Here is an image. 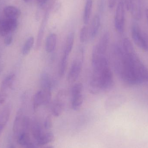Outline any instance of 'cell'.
<instances>
[{"instance_id":"cell-1","label":"cell","mask_w":148,"mask_h":148,"mask_svg":"<svg viewBox=\"0 0 148 148\" xmlns=\"http://www.w3.org/2000/svg\"><path fill=\"white\" fill-rule=\"evenodd\" d=\"M90 90L93 94L109 90L114 85L113 73L109 67L97 72H93Z\"/></svg>"},{"instance_id":"cell-2","label":"cell","mask_w":148,"mask_h":148,"mask_svg":"<svg viewBox=\"0 0 148 148\" xmlns=\"http://www.w3.org/2000/svg\"><path fill=\"white\" fill-rule=\"evenodd\" d=\"M125 23V10L124 4L120 1L117 4L115 15L114 26L116 31L123 33L124 31Z\"/></svg>"},{"instance_id":"cell-3","label":"cell","mask_w":148,"mask_h":148,"mask_svg":"<svg viewBox=\"0 0 148 148\" xmlns=\"http://www.w3.org/2000/svg\"><path fill=\"white\" fill-rule=\"evenodd\" d=\"M17 27L16 19H0V35L6 36L12 34L16 29Z\"/></svg>"},{"instance_id":"cell-4","label":"cell","mask_w":148,"mask_h":148,"mask_svg":"<svg viewBox=\"0 0 148 148\" xmlns=\"http://www.w3.org/2000/svg\"><path fill=\"white\" fill-rule=\"evenodd\" d=\"M132 39L136 45L144 51H146V45L144 34L142 33L137 24H134L131 29Z\"/></svg>"},{"instance_id":"cell-5","label":"cell","mask_w":148,"mask_h":148,"mask_svg":"<svg viewBox=\"0 0 148 148\" xmlns=\"http://www.w3.org/2000/svg\"><path fill=\"white\" fill-rule=\"evenodd\" d=\"M126 101L124 96L121 95H114L108 98L105 103L107 108L109 109L116 108L122 105Z\"/></svg>"},{"instance_id":"cell-6","label":"cell","mask_w":148,"mask_h":148,"mask_svg":"<svg viewBox=\"0 0 148 148\" xmlns=\"http://www.w3.org/2000/svg\"><path fill=\"white\" fill-rule=\"evenodd\" d=\"M82 62L79 60H75L73 62L67 76L69 82H73L78 78L82 70Z\"/></svg>"},{"instance_id":"cell-7","label":"cell","mask_w":148,"mask_h":148,"mask_svg":"<svg viewBox=\"0 0 148 148\" xmlns=\"http://www.w3.org/2000/svg\"><path fill=\"white\" fill-rule=\"evenodd\" d=\"M109 39V33L108 32H105L101 37L98 43L94 47L93 49L100 54L104 55L108 48Z\"/></svg>"},{"instance_id":"cell-8","label":"cell","mask_w":148,"mask_h":148,"mask_svg":"<svg viewBox=\"0 0 148 148\" xmlns=\"http://www.w3.org/2000/svg\"><path fill=\"white\" fill-rule=\"evenodd\" d=\"M132 16L137 21L140 20L142 17L141 0H130L129 9Z\"/></svg>"},{"instance_id":"cell-9","label":"cell","mask_w":148,"mask_h":148,"mask_svg":"<svg viewBox=\"0 0 148 148\" xmlns=\"http://www.w3.org/2000/svg\"><path fill=\"white\" fill-rule=\"evenodd\" d=\"M24 117L22 110L20 109L16 113L13 125V131L16 137L21 132Z\"/></svg>"},{"instance_id":"cell-10","label":"cell","mask_w":148,"mask_h":148,"mask_svg":"<svg viewBox=\"0 0 148 148\" xmlns=\"http://www.w3.org/2000/svg\"><path fill=\"white\" fill-rule=\"evenodd\" d=\"M10 112L11 108L9 105H6L0 111V134L9 120Z\"/></svg>"},{"instance_id":"cell-11","label":"cell","mask_w":148,"mask_h":148,"mask_svg":"<svg viewBox=\"0 0 148 148\" xmlns=\"http://www.w3.org/2000/svg\"><path fill=\"white\" fill-rule=\"evenodd\" d=\"M101 25V18L99 15H96L93 17L90 29V36L91 39H94L97 35Z\"/></svg>"},{"instance_id":"cell-12","label":"cell","mask_w":148,"mask_h":148,"mask_svg":"<svg viewBox=\"0 0 148 148\" xmlns=\"http://www.w3.org/2000/svg\"><path fill=\"white\" fill-rule=\"evenodd\" d=\"M57 42V36L55 34H51L46 39L45 49L48 53H51L55 50Z\"/></svg>"},{"instance_id":"cell-13","label":"cell","mask_w":148,"mask_h":148,"mask_svg":"<svg viewBox=\"0 0 148 148\" xmlns=\"http://www.w3.org/2000/svg\"><path fill=\"white\" fill-rule=\"evenodd\" d=\"M3 13L7 18L16 20L21 14L20 10L13 6H8L5 7L3 10Z\"/></svg>"},{"instance_id":"cell-14","label":"cell","mask_w":148,"mask_h":148,"mask_svg":"<svg viewBox=\"0 0 148 148\" xmlns=\"http://www.w3.org/2000/svg\"><path fill=\"white\" fill-rule=\"evenodd\" d=\"M75 42V34L71 32L68 35L65 44V49L63 52V56L69 58L70 53L73 47Z\"/></svg>"},{"instance_id":"cell-15","label":"cell","mask_w":148,"mask_h":148,"mask_svg":"<svg viewBox=\"0 0 148 148\" xmlns=\"http://www.w3.org/2000/svg\"><path fill=\"white\" fill-rule=\"evenodd\" d=\"M48 14L46 13L44 19L42 20V22L41 24L40 27L38 31V35H37V40H36V49L38 50L40 47L41 45L42 42V38L44 36V31H45V27L47 25V21Z\"/></svg>"},{"instance_id":"cell-16","label":"cell","mask_w":148,"mask_h":148,"mask_svg":"<svg viewBox=\"0 0 148 148\" xmlns=\"http://www.w3.org/2000/svg\"><path fill=\"white\" fill-rule=\"evenodd\" d=\"M42 105H45V97L42 90L37 91L34 96L33 99V108L36 111Z\"/></svg>"},{"instance_id":"cell-17","label":"cell","mask_w":148,"mask_h":148,"mask_svg":"<svg viewBox=\"0 0 148 148\" xmlns=\"http://www.w3.org/2000/svg\"><path fill=\"white\" fill-rule=\"evenodd\" d=\"M15 79V75L11 74L6 77L2 82L1 85V90L4 92L9 89L12 88Z\"/></svg>"},{"instance_id":"cell-18","label":"cell","mask_w":148,"mask_h":148,"mask_svg":"<svg viewBox=\"0 0 148 148\" xmlns=\"http://www.w3.org/2000/svg\"><path fill=\"white\" fill-rule=\"evenodd\" d=\"M41 85L42 90L51 91L53 82L48 74L43 73L41 76Z\"/></svg>"},{"instance_id":"cell-19","label":"cell","mask_w":148,"mask_h":148,"mask_svg":"<svg viewBox=\"0 0 148 148\" xmlns=\"http://www.w3.org/2000/svg\"><path fill=\"white\" fill-rule=\"evenodd\" d=\"M92 5V0H87L83 14V22L85 25H87L90 19Z\"/></svg>"},{"instance_id":"cell-20","label":"cell","mask_w":148,"mask_h":148,"mask_svg":"<svg viewBox=\"0 0 148 148\" xmlns=\"http://www.w3.org/2000/svg\"><path fill=\"white\" fill-rule=\"evenodd\" d=\"M63 103L60 99V97H58L57 100L54 103L52 108V113L55 116H59L62 113L63 110Z\"/></svg>"},{"instance_id":"cell-21","label":"cell","mask_w":148,"mask_h":148,"mask_svg":"<svg viewBox=\"0 0 148 148\" xmlns=\"http://www.w3.org/2000/svg\"><path fill=\"white\" fill-rule=\"evenodd\" d=\"M72 96V108L74 110H78L83 102V96L82 94H77Z\"/></svg>"},{"instance_id":"cell-22","label":"cell","mask_w":148,"mask_h":148,"mask_svg":"<svg viewBox=\"0 0 148 148\" xmlns=\"http://www.w3.org/2000/svg\"><path fill=\"white\" fill-rule=\"evenodd\" d=\"M18 144L25 147L31 142L28 133L22 132L16 137Z\"/></svg>"},{"instance_id":"cell-23","label":"cell","mask_w":148,"mask_h":148,"mask_svg":"<svg viewBox=\"0 0 148 148\" xmlns=\"http://www.w3.org/2000/svg\"><path fill=\"white\" fill-rule=\"evenodd\" d=\"M54 136L52 132H48L42 135L39 140L37 141V144L40 146L46 145L53 140Z\"/></svg>"},{"instance_id":"cell-24","label":"cell","mask_w":148,"mask_h":148,"mask_svg":"<svg viewBox=\"0 0 148 148\" xmlns=\"http://www.w3.org/2000/svg\"><path fill=\"white\" fill-rule=\"evenodd\" d=\"M31 130L33 137L36 140V141L39 140L43 135L41 127L40 124L37 123H34L32 124Z\"/></svg>"},{"instance_id":"cell-25","label":"cell","mask_w":148,"mask_h":148,"mask_svg":"<svg viewBox=\"0 0 148 148\" xmlns=\"http://www.w3.org/2000/svg\"><path fill=\"white\" fill-rule=\"evenodd\" d=\"M34 43V39L33 36L29 37L23 45L22 49L23 55L27 56L29 54Z\"/></svg>"},{"instance_id":"cell-26","label":"cell","mask_w":148,"mask_h":148,"mask_svg":"<svg viewBox=\"0 0 148 148\" xmlns=\"http://www.w3.org/2000/svg\"><path fill=\"white\" fill-rule=\"evenodd\" d=\"M68 58V57H65L62 56L59 69V75L60 77H62L66 73L67 66Z\"/></svg>"},{"instance_id":"cell-27","label":"cell","mask_w":148,"mask_h":148,"mask_svg":"<svg viewBox=\"0 0 148 148\" xmlns=\"http://www.w3.org/2000/svg\"><path fill=\"white\" fill-rule=\"evenodd\" d=\"M88 29L87 26H84L81 29L80 33V40L81 42L84 43L88 39Z\"/></svg>"},{"instance_id":"cell-28","label":"cell","mask_w":148,"mask_h":148,"mask_svg":"<svg viewBox=\"0 0 148 148\" xmlns=\"http://www.w3.org/2000/svg\"><path fill=\"white\" fill-rule=\"evenodd\" d=\"M83 85L82 83L76 84L73 86L72 89V95L82 94Z\"/></svg>"},{"instance_id":"cell-29","label":"cell","mask_w":148,"mask_h":148,"mask_svg":"<svg viewBox=\"0 0 148 148\" xmlns=\"http://www.w3.org/2000/svg\"><path fill=\"white\" fill-rule=\"evenodd\" d=\"M52 127V120L51 116H48L44 122V127L45 129L49 130Z\"/></svg>"},{"instance_id":"cell-30","label":"cell","mask_w":148,"mask_h":148,"mask_svg":"<svg viewBox=\"0 0 148 148\" xmlns=\"http://www.w3.org/2000/svg\"><path fill=\"white\" fill-rule=\"evenodd\" d=\"M5 37L4 40V44L6 46H10L13 41V36H12V34L8 35Z\"/></svg>"},{"instance_id":"cell-31","label":"cell","mask_w":148,"mask_h":148,"mask_svg":"<svg viewBox=\"0 0 148 148\" xmlns=\"http://www.w3.org/2000/svg\"><path fill=\"white\" fill-rule=\"evenodd\" d=\"M117 0H108V5L110 8H113L116 3Z\"/></svg>"},{"instance_id":"cell-32","label":"cell","mask_w":148,"mask_h":148,"mask_svg":"<svg viewBox=\"0 0 148 148\" xmlns=\"http://www.w3.org/2000/svg\"><path fill=\"white\" fill-rule=\"evenodd\" d=\"M6 95L4 93H0V105L3 103L6 99Z\"/></svg>"},{"instance_id":"cell-33","label":"cell","mask_w":148,"mask_h":148,"mask_svg":"<svg viewBox=\"0 0 148 148\" xmlns=\"http://www.w3.org/2000/svg\"><path fill=\"white\" fill-rule=\"evenodd\" d=\"M104 0H100L98 3V8L100 11H103L104 8Z\"/></svg>"},{"instance_id":"cell-34","label":"cell","mask_w":148,"mask_h":148,"mask_svg":"<svg viewBox=\"0 0 148 148\" xmlns=\"http://www.w3.org/2000/svg\"><path fill=\"white\" fill-rule=\"evenodd\" d=\"M144 34L145 42H146V51L148 52V35L146 34Z\"/></svg>"},{"instance_id":"cell-35","label":"cell","mask_w":148,"mask_h":148,"mask_svg":"<svg viewBox=\"0 0 148 148\" xmlns=\"http://www.w3.org/2000/svg\"><path fill=\"white\" fill-rule=\"evenodd\" d=\"M25 147L26 148H35L34 144H33V143H32L31 142H30V143H29V144H28L27 146H26Z\"/></svg>"},{"instance_id":"cell-36","label":"cell","mask_w":148,"mask_h":148,"mask_svg":"<svg viewBox=\"0 0 148 148\" xmlns=\"http://www.w3.org/2000/svg\"><path fill=\"white\" fill-rule=\"evenodd\" d=\"M38 3L40 5H43L47 1V0H37Z\"/></svg>"},{"instance_id":"cell-37","label":"cell","mask_w":148,"mask_h":148,"mask_svg":"<svg viewBox=\"0 0 148 148\" xmlns=\"http://www.w3.org/2000/svg\"><path fill=\"white\" fill-rule=\"evenodd\" d=\"M145 14H146V18H147V23L148 25V9H146L145 10Z\"/></svg>"},{"instance_id":"cell-38","label":"cell","mask_w":148,"mask_h":148,"mask_svg":"<svg viewBox=\"0 0 148 148\" xmlns=\"http://www.w3.org/2000/svg\"><path fill=\"white\" fill-rule=\"evenodd\" d=\"M8 148H16L15 147H14V146L13 145H10V146H9V147Z\"/></svg>"},{"instance_id":"cell-39","label":"cell","mask_w":148,"mask_h":148,"mask_svg":"<svg viewBox=\"0 0 148 148\" xmlns=\"http://www.w3.org/2000/svg\"><path fill=\"white\" fill-rule=\"evenodd\" d=\"M23 1H24L25 2H29L31 1L32 0H23Z\"/></svg>"},{"instance_id":"cell-40","label":"cell","mask_w":148,"mask_h":148,"mask_svg":"<svg viewBox=\"0 0 148 148\" xmlns=\"http://www.w3.org/2000/svg\"><path fill=\"white\" fill-rule=\"evenodd\" d=\"M46 148H54L53 147H49Z\"/></svg>"},{"instance_id":"cell-41","label":"cell","mask_w":148,"mask_h":148,"mask_svg":"<svg viewBox=\"0 0 148 148\" xmlns=\"http://www.w3.org/2000/svg\"><path fill=\"white\" fill-rule=\"evenodd\" d=\"M47 1H48V0H47Z\"/></svg>"}]
</instances>
